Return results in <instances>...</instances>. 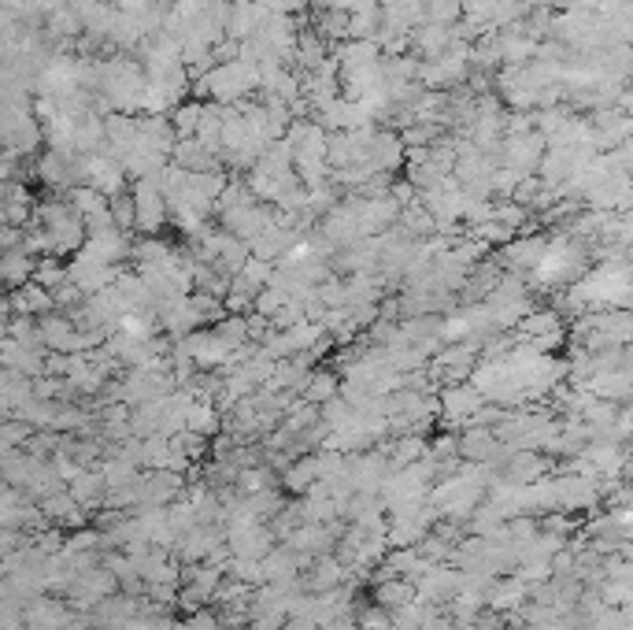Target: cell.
Here are the masks:
<instances>
[{"mask_svg":"<svg viewBox=\"0 0 633 630\" xmlns=\"http://www.w3.org/2000/svg\"><path fill=\"white\" fill-rule=\"evenodd\" d=\"M133 227H141L144 234H155L167 219V197L160 190V179H133Z\"/></svg>","mask_w":633,"mask_h":630,"instance_id":"cell-1","label":"cell"},{"mask_svg":"<svg viewBox=\"0 0 633 630\" xmlns=\"http://www.w3.org/2000/svg\"><path fill=\"white\" fill-rule=\"evenodd\" d=\"M219 219H222V230H227L230 238H238L249 246V241H255L267 227L274 223V212L271 208H263L260 201H252V204L227 208V212H219Z\"/></svg>","mask_w":633,"mask_h":630,"instance_id":"cell-2","label":"cell"},{"mask_svg":"<svg viewBox=\"0 0 633 630\" xmlns=\"http://www.w3.org/2000/svg\"><path fill=\"white\" fill-rule=\"evenodd\" d=\"M304 393H308V401H330V397L338 393V374H330V371L308 374Z\"/></svg>","mask_w":633,"mask_h":630,"instance_id":"cell-3","label":"cell"},{"mask_svg":"<svg viewBox=\"0 0 633 630\" xmlns=\"http://www.w3.org/2000/svg\"><path fill=\"white\" fill-rule=\"evenodd\" d=\"M444 401H449V408L455 416L460 412H474L478 408V393L471 390V386H463V390H449V397H444Z\"/></svg>","mask_w":633,"mask_h":630,"instance_id":"cell-4","label":"cell"}]
</instances>
